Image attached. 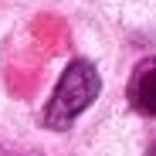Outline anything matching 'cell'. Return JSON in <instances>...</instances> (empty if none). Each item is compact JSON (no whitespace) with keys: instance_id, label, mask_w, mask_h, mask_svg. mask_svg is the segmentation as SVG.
<instances>
[{"instance_id":"obj_2","label":"cell","mask_w":156,"mask_h":156,"mask_svg":"<svg viewBox=\"0 0 156 156\" xmlns=\"http://www.w3.org/2000/svg\"><path fill=\"white\" fill-rule=\"evenodd\" d=\"M129 98H133V105L143 115H156V61H146L136 68Z\"/></svg>"},{"instance_id":"obj_1","label":"cell","mask_w":156,"mask_h":156,"mask_svg":"<svg viewBox=\"0 0 156 156\" xmlns=\"http://www.w3.org/2000/svg\"><path fill=\"white\" fill-rule=\"evenodd\" d=\"M98 71L88 65V61H71L61 75V82L55 88V95H51L48 109H44V126L48 129H68L78 115H82L95 95H98Z\"/></svg>"}]
</instances>
